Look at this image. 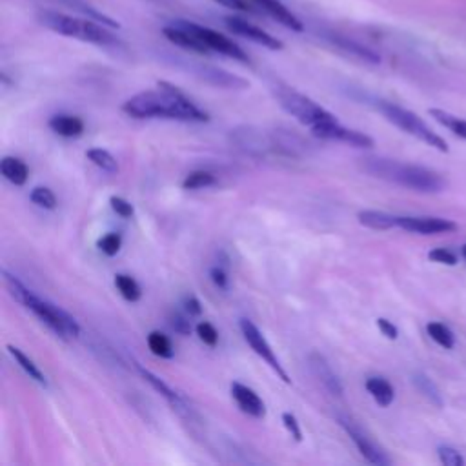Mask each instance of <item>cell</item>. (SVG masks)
I'll list each match as a JSON object with an SVG mask.
<instances>
[{"label":"cell","mask_w":466,"mask_h":466,"mask_svg":"<svg viewBox=\"0 0 466 466\" xmlns=\"http://www.w3.org/2000/svg\"><path fill=\"white\" fill-rule=\"evenodd\" d=\"M122 111L133 118H173L184 122H208L209 116L191 102L177 86L157 82V89L133 95L122 104Z\"/></svg>","instance_id":"obj_1"},{"label":"cell","mask_w":466,"mask_h":466,"mask_svg":"<svg viewBox=\"0 0 466 466\" xmlns=\"http://www.w3.org/2000/svg\"><path fill=\"white\" fill-rule=\"evenodd\" d=\"M360 167L371 177H377L420 193H439L446 187V180L441 173L417 164H406V162H399L384 157H366V158H360Z\"/></svg>","instance_id":"obj_2"},{"label":"cell","mask_w":466,"mask_h":466,"mask_svg":"<svg viewBox=\"0 0 466 466\" xmlns=\"http://www.w3.org/2000/svg\"><path fill=\"white\" fill-rule=\"evenodd\" d=\"M38 22L53 33H58V35H64L69 38H76L82 42H89V44H96V46L118 44L109 31H106L102 25H98L91 20H86V18L44 9L38 13Z\"/></svg>","instance_id":"obj_3"},{"label":"cell","mask_w":466,"mask_h":466,"mask_svg":"<svg viewBox=\"0 0 466 466\" xmlns=\"http://www.w3.org/2000/svg\"><path fill=\"white\" fill-rule=\"evenodd\" d=\"M377 107L386 116V120H390L399 129H402L408 135L422 140L424 144H428L430 147H435L441 153L450 151L446 140L442 137H439L430 126H426V122L422 118H419V115H415L413 111L404 109V107H400L397 104H391V102H384V100L379 102Z\"/></svg>","instance_id":"obj_4"},{"label":"cell","mask_w":466,"mask_h":466,"mask_svg":"<svg viewBox=\"0 0 466 466\" xmlns=\"http://www.w3.org/2000/svg\"><path fill=\"white\" fill-rule=\"evenodd\" d=\"M275 96L286 113H289L291 116H295L300 124H304L308 127H315L319 124L337 120L335 115H331L328 109H324L315 100H311L309 96H306L291 87L279 86L275 89Z\"/></svg>","instance_id":"obj_5"},{"label":"cell","mask_w":466,"mask_h":466,"mask_svg":"<svg viewBox=\"0 0 466 466\" xmlns=\"http://www.w3.org/2000/svg\"><path fill=\"white\" fill-rule=\"evenodd\" d=\"M27 309H31L62 340L76 339L80 335L78 322L67 311L38 295H33V299L27 304Z\"/></svg>","instance_id":"obj_6"},{"label":"cell","mask_w":466,"mask_h":466,"mask_svg":"<svg viewBox=\"0 0 466 466\" xmlns=\"http://www.w3.org/2000/svg\"><path fill=\"white\" fill-rule=\"evenodd\" d=\"M180 22L186 29H189L197 36V40L208 49V53H218V55L235 58V60H240V62H249L248 55L222 33H218L211 27H206V25H198L195 22H187V20H180Z\"/></svg>","instance_id":"obj_7"},{"label":"cell","mask_w":466,"mask_h":466,"mask_svg":"<svg viewBox=\"0 0 466 466\" xmlns=\"http://www.w3.org/2000/svg\"><path fill=\"white\" fill-rule=\"evenodd\" d=\"M240 331H242V335H244V339H246V342L249 344V348L286 382V384H289L291 380H289V377H288V373H286V370L282 368V364H280V360L277 359V355H275V351L271 350V346H269V342L266 340V337L260 333V329L251 322V320H248V319H240Z\"/></svg>","instance_id":"obj_8"},{"label":"cell","mask_w":466,"mask_h":466,"mask_svg":"<svg viewBox=\"0 0 466 466\" xmlns=\"http://www.w3.org/2000/svg\"><path fill=\"white\" fill-rule=\"evenodd\" d=\"M229 138L235 144V147H238L242 153H246L249 157L260 158V157H266L273 149L271 137L253 126H242V127L231 129Z\"/></svg>","instance_id":"obj_9"},{"label":"cell","mask_w":466,"mask_h":466,"mask_svg":"<svg viewBox=\"0 0 466 466\" xmlns=\"http://www.w3.org/2000/svg\"><path fill=\"white\" fill-rule=\"evenodd\" d=\"M311 133L319 138H324V140H339V142H346L353 147H373V138L362 131H357V129H350V127H344L339 124V120H333V122H324V124H319L315 127H311Z\"/></svg>","instance_id":"obj_10"},{"label":"cell","mask_w":466,"mask_h":466,"mask_svg":"<svg viewBox=\"0 0 466 466\" xmlns=\"http://www.w3.org/2000/svg\"><path fill=\"white\" fill-rule=\"evenodd\" d=\"M339 424L344 428V431L350 435V439L353 441V444L357 446V450L368 462L379 464V466H386L391 462L390 457L357 426V422H353L346 417H339Z\"/></svg>","instance_id":"obj_11"},{"label":"cell","mask_w":466,"mask_h":466,"mask_svg":"<svg viewBox=\"0 0 466 466\" xmlns=\"http://www.w3.org/2000/svg\"><path fill=\"white\" fill-rule=\"evenodd\" d=\"M397 228L410 231V233H420V235H435V233H451L459 226L453 220L441 218V217H399Z\"/></svg>","instance_id":"obj_12"},{"label":"cell","mask_w":466,"mask_h":466,"mask_svg":"<svg viewBox=\"0 0 466 466\" xmlns=\"http://www.w3.org/2000/svg\"><path fill=\"white\" fill-rule=\"evenodd\" d=\"M226 25L235 33V35H240L251 42H257L268 49H282V42L277 40L275 36H271L269 33H266L264 29L253 25L251 22L244 20V18H238V16H228L226 18Z\"/></svg>","instance_id":"obj_13"},{"label":"cell","mask_w":466,"mask_h":466,"mask_svg":"<svg viewBox=\"0 0 466 466\" xmlns=\"http://www.w3.org/2000/svg\"><path fill=\"white\" fill-rule=\"evenodd\" d=\"M308 362H309L311 373L317 377V380L320 382V386H322L328 393H331V395H335V397H340L342 391H344V390H342V384H340L339 377L335 375V371L331 370V366L328 364V360H326L320 353L311 351V353L308 355Z\"/></svg>","instance_id":"obj_14"},{"label":"cell","mask_w":466,"mask_h":466,"mask_svg":"<svg viewBox=\"0 0 466 466\" xmlns=\"http://www.w3.org/2000/svg\"><path fill=\"white\" fill-rule=\"evenodd\" d=\"M231 397L235 399V402L238 404V408L244 413H248V415H251L255 419H262L266 415L264 400L251 388H248V386H244L240 382H231Z\"/></svg>","instance_id":"obj_15"},{"label":"cell","mask_w":466,"mask_h":466,"mask_svg":"<svg viewBox=\"0 0 466 466\" xmlns=\"http://www.w3.org/2000/svg\"><path fill=\"white\" fill-rule=\"evenodd\" d=\"M271 142H273V149L286 155V157H302L308 151V142H304L299 135H295L289 129H275L273 133H269Z\"/></svg>","instance_id":"obj_16"},{"label":"cell","mask_w":466,"mask_h":466,"mask_svg":"<svg viewBox=\"0 0 466 466\" xmlns=\"http://www.w3.org/2000/svg\"><path fill=\"white\" fill-rule=\"evenodd\" d=\"M260 13L269 15L273 20L279 24L293 29V31H302V22L280 2V0H251Z\"/></svg>","instance_id":"obj_17"},{"label":"cell","mask_w":466,"mask_h":466,"mask_svg":"<svg viewBox=\"0 0 466 466\" xmlns=\"http://www.w3.org/2000/svg\"><path fill=\"white\" fill-rule=\"evenodd\" d=\"M47 126L64 138H76L84 133V120L75 115H55L49 118Z\"/></svg>","instance_id":"obj_18"},{"label":"cell","mask_w":466,"mask_h":466,"mask_svg":"<svg viewBox=\"0 0 466 466\" xmlns=\"http://www.w3.org/2000/svg\"><path fill=\"white\" fill-rule=\"evenodd\" d=\"M357 218H359V224L370 229H379V231L397 228V220H399L397 215L379 211V209H362L357 213Z\"/></svg>","instance_id":"obj_19"},{"label":"cell","mask_w":466,"mask_h":466,"mask_svg":"<svg viewBox=\"0 0 466 466\" xmlns=\"http://www.w3.org/2000/svg\"><path fill=\"white\" fill-rule=\"evenodd\" d=\"M0 173L13 186H24L29 178V167L16 157H4L0 162Z\"/></svg>","instance_id":"obj_20"},{"label":"cell","mask_w":466,"mask_h":466,"mask_svg":"<svg viewBox=\"0 0 466 466\" xmlns=\"http://www.w3.org/2000/svg\"><path fill=\"white\" fill-rule=\"evenodd\" d=\"M364 386L380 408H388L395 399V390L384 377H368Z\"/></svg>","instance_id":"obj_21"},{"label":"cell","mask_w":466,"mask_h":466,"mask_svg":"<svg viewBox=\"0 0 466 466\" xmlns=\"http://www.w3.org/2000/svg\"><path fill=\"white\" fill-rule=\"evenodd\" d=\"M137 370H138V373L142 375V379L146 380V382H149V386L153 388V390H157L158 393H162L166 399H167V402L169 404H173L177 410H182L184 408V404H182V399H180V395L178 393H175L162 379H158L155 373H151L149 370H144L142 366H137Z\"/></svg>","instance_id":"obj_22"},{"label":"cell","mask_w":466,"mask_h":466,"mask_svg":"<svg viewBox=\"0 0 466 466\" xmlns=\"http://www.w3.org/2000/svg\"><path fill=\"white\" fill-rule=\"evenodd\" d=\"M7 351H9V355L16 360V364L29 375V379H33V380H36L38 384H42V386H46L47 384V380H46V375L38 370V366L33 362V359H29L20 348H16V346H13V344H9L7 346Z\"/></svg>","instance_id":"obj_23"},{"label":"cell","mask_w":466,"mask_h":466,"mask_svg":"<svg viewBox=\"0 0 466 466\" xmlns=\"http://www.w3.org/2000/svg\"><path fill=\"white\" fill-rule=\"evenodd\" d=\"M430 116H433L441 126H444L446 129H450L453 135H457L459 138H464L466 140V120L444 111V109H437V107H431L428 109Z\"/></svg>","instance_id":"obj_24"},{"label":"cell","mask_w":466,"mask_h":466,"mask_svg":"<svg viewBox=\"0 0 466 466\" xmlns=\"http://www.w3.org/2000/svg\"><path fill=\"white\" fill-rule=\"evenodd\" d=\"M2 280H4V286H5V289L9 291V295L18 302V304H22L24 308H27V304H29V300L33 299V291L31 289H27L15 275H11L9 271H5V269H2Z\"/></svg>","instance_id":"obj_25"},{"label":"cell","mask_w":466,"mask_h":466,"mask_svg":"<svg viewBox=\"0 0 466 466\" xmlns=\"http://www.w3.org/2000/svg\"><path fill=\"white\" fill-rule=\"evenodd\" d=\"M115 286H116L118 293H120L127 302H137V300L142 297L140 286H138V282H137L131 275L116 273V275H115Z\"/></svg>","instance_id":"obj_26"},{"label":"cell","mask_w":466,"mask_h":466,"mask_svg":"<svg viewBox=\"0 0 466 466\" xmlns=\"http://www.w3.org/2000/svg\"><path fill=\"white\" fill-rule=\"evenodd\" d=\"M426 331H428V335H430L439 346H442L444 350H451V348L455 346V335H453V331H451L446 324L437 322V320L428 322Z\"/></svg>","instance_id":"obj_27"},{"label":"cell","mask_w":466,"mask_h":466,"mask_svg":"<svg viewBox=\"0 0 466 466\" xmlns=\"http://www.w3.org/2000/svg\"><path fill=\"white\" fill-rule=\"evenodd\" d=\"M413 384H415V388H417L431 404H435L437 408L442 406L441 391H439V388L435 386V382H433L430 377H426L424 373H415V375H413Z\"/></svg>","instance_id":"obj_28"},{"label":"cell","mask_w":466,"mask_h":466,"mask_svg":"<svg viewBox=\"0 0 466 466\" xmlns=\"http://www.w3.org/2000/svg\"><path fill=\"white\" fill-rule=\"evenodd\" d=\"M147 348L157 357H162V359L173 357V344H171L169 337L160 331H151L147 335Z\"/></svg>","instance_id":"obj_29"},{"label":"cell","mask_w":466,"mask_h":466,"mask_svg":"<svg viewBox=\"0 0 466 466\" xmlns=\"http://www.w3.org/2000/svg\"><path fill=\"white\" fill-rule=\"evenodd\" d=\"M86 157H87L96 167H100L102 171H107V173H116V171H118V162H116V158H115L109 151H106V149H102V147H91V149H87Z\"/></svg>","instance_id":"obj_30"},{"label":"cell","mask_w":466,"mask_h":466,"mask_svg":"<svg viewBox=\"0 0 466 466\" xmlns=\"http://www.w3.org/2000/svg\"><path fill=\"white\" fill-rule=\"evenodd\" d=\"M217 180H215V175L209 173V171H204V169H195V171H189L186 175V178L182 180V187L184 189H200V187H208V186H213Z\"/></svg>","instance_id":"obj_31"},{"label":"cell","mask_w":466,"mask_h":466,"mask_svg":"<svg viewBox=\"0 0 466 466\" xmlns=\"http://www.w3.org/2000/svg\"><path fill=\"white\" fill-rule=\"evenodd\" d=\"M29 198H31V202L36 204L38 208L49 209V211H53V209L56 208V204H58L55 193H53L49 187H46V186L35 187V189L29 193Z\"/></svg>","instance_id":"obj_32"},{"label":"cell","mask_w":466,"mask_h":466,"mask_svg":"<svg viewBox=\"0 0 466 466\" xmlns=\"http://www.w3.org/2000/svg\"><path fill=\"white\" fill-rule=\"evenodd\" d=\"M96 246H98V249H100L104 255L115 257V255L120 251L122 237H120V233H106L104 237L98 238Z\"/></svg>","instance_id":"obj_33"},{"label":"cell","mask_w":466,"mask_h":466,"mask_svg":"<svg viewBox=\"0 0 466 466\" xmlns=\"http://www.w3.org/2000/svg\"><path fill=\"white\" fill-rule=\"evenodd\" d=\"M195 331H197L198 339H200L206 346H217V342H218V331L215 329V326H213L211 322L200 320V322L197 324Z\"/></svg>","instance_id":"obj_34"},{"label":"cell","mask_w":466,"mask_h":466,"mask_svg":"<svg viewBox=\"0 0 466 466\" xmlns=\"http://www.w3.org/2000/svg\"><path fill=\"white\" fill-rule=\"evenodd\" d=\"M437 455H439L441 462L446 466H464L466 464L464 457L451 446H439Z\"/></svg>","instance_id":"obj_35"},{"label":"cell","mask_w":466,"mask_h":466,"mask_svg":"<svg viewBox=\"0 0 466 466\" xmlns=\"http://www.w3.org/2000/svg\"><path fill=\"white\" fill-rule=\"evenodd\" d=\"M109 204H111V209L118 215V217H122V218H131L133 215H135V208H133V204L131 202H127L126 198H122V197H109Z\"/></svg>","instance_id":"obj_36"},{"label":"cell","mask_w":466,"mask_h":466,"mask_svg":"<svg viewBox=\"0 0 466 466\" xmlns=\"http://www.w3.org/2000/svg\"><path fill=\"white\" fill-rule=\"evenodd\" d=\"M428 258L437 262V264H444V266H455L459 260H457V255L446 248H435L428 253Z\"/></svg>","instance_id":"obj_37"},{"label":"cell","mask_w":466,"mask_h":466,"mask_svg":"<svg viewBox=\"0 0 466 466\" xmlns=\"http://www.w3.org/2000/svg\"><path fill=\"white\" fill-rule=\"evenodd\" d=\"M228 9H233V11H238V13H260L258 7L251 2V0H213Z\"/></svg>","instance_id":"obj_38"},{"label":"cell","mask_w":466,"mask_h":466,"mask_svg":"<svg viewBox=\"0 0 466 466\" xmlns=\"http://www.w3.org/2000/svg\"><path fill=\"white\" fill-rule=\"evenodd\" d=\"M282 424H284V428L288 430V433H289L297 442L302 441V431H300L299 420H297V417H295L293 413L284 411V413H282Z\"/></svg>","instance_id":"obj_39"},{"label":"cell","mask_w":466,"mask_h":466,"mask_svg":"<svg viewBox=\"0 0 466 466\" xmlns=\"http://www.w3.org/2000/svg\"><path fill=\"white\" fill-rule=\"evenodd\" d=\"M209 279H211V282L218 288V289H226L228 288V273H226V269L222 268V266H213L211 269H209Z\"/></svg>","instance_id":"obj_40"},{"label":"cell","mask_w":466,"mask_h":466,"mask_svg":"<svg viewBox=\"0 0 466 466\" xmlns=\"http://www.w3.org/2000/svg\"><path fill=\"white\" fill-rule=\"evenodd\" d=\"M171 328L177 331V333H180V335H189L191 333V322L184 317V315H180V313H175V315H171Z\"/></svg>","instance_id":"obj_41"},{"label":"cell","mask_w":466,"mask_h":466,"mask_svg":"<svg viewBox=\"0 0 466 466\" xmlns=\"http://www.w3.org/2000/svg\"><path fill=\"white\" fill-rule=\"evenodd\" d=\"M377 328H379L380 333H382L386 339H390V340H395V339L399 337L397 326H395L393 322H390L388 319H384V317H379V319H377Z\"/></svg>","instance_id":"obj_42"},{"label":"cell","mask_w":466,"mask_h":466,"mask_svg":"<svg viewBox=\"0 0 466 466\" xmlns=\"http://www.w3.org/2000/svg\"><path fill=\"white\" fill-rule=\"evenodd\" d=\"M184 306H186V311L189 313V317H198V315L202 313V306H200L198 299H197V297H193V295L186 297Z\"/></svg>","instance_id":"obj_43"},{"label":"cell","mask_w":466,"mask_h":466,"mask_svg":"<svg viewBox=\"0 0 466 466\" xmlns=\"http://www.w3.org/2000/svg\"><path fill=\"white\" fill-rule=\"evenodd\" d=\"M461 257L466 260V244H462V246H461Z\"/></svg>","instance_id":"obj_44"}]
</instances>
